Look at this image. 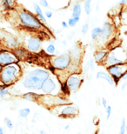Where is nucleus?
<instances>
[{"instance_id": "27", "label": "nucleus", "mask_w": 127, "mask_h": 134, "mask_svg": "<svg viewBox=\"0 0 127 134\" xmlns=\"http://www.w3.org/2000/svg\"><path fill=\"white\" fill-rule=\"evenodd\" d=\"M9 93V89L6 87H0V98L5 97Z\"/></svg>"}, {"instance_id": "7", "label": "nucleus", "mask_w": 127, "mask_h": 134, "mask_svg": "<svg viewBox=\"0 0 127 134\" xmlns=\"http://www.w3.org/2000/svg\"><path fill=\"white\" fill-rule=\"evenodd\" d=\"M0 43L10 50H14L18 47L19 43L12 34L4 31H0Z\"/></svg>"}, {"instance_id": "25", "label": "nucleus", "mask_w": 127, "mask_h": 134, "mask_svg": "<svg viewBox=\"0 0 127 134\" xmlns=\"http://www.w3.org/2000/svg\"><path fill=\"white\" fill-rule=\"evenodd\" d=\"M45 52H46L48 54L53 55L54 53L56 52V47H55V45H54L53 44H48L47 47H46V49H45Z\"/></svg>"}, {"instance_id": "22", "label": "nucleus", "mask_w": 127, "mask_h": 134, "mask_svg": "<svg viewBox=\"0 0 127 134\" xmlns=\"http://www.w3.org/2000/svg\"><path fill=\"white\" fill-rule=\"evenodd\" d=\"M84 10L86 15H90L91 12V0H85L84 3Z\"/></svg>"}, {"instance_id": "17", "label": "nucleus", "mask_w": 127, "mask_h": 134, "mask_svg": "<svg viewBox=\"0 0 127 134\" xmlns=\"http://www.w3.org/2000/svg\"><path fill=\"white\" fill-rule=\"evenodd\" d=\"M33 8H34V10H35V13H36V15L37 16V18H38L39 19L41 20V22L43 24L46 23V18H45V13L42 12V8L40 7V5L38 4H36V3H34V4H33Z\"/></svg>"}, {"instance_id": "28", "label": "nucleus", "mask_w": 127, "mask_h": 134, "mask_svg": "<svg viewBox=\"0 0 127 134\" xmlns=\"http://www.w3.org/2000/svg\"><path fill=\"white\" fill-rule=\"evenodd\" d=\"M125 132H126V120L123 119L122 120V124H121L119 134H125Z\"/></svg>"}, {"instance_id": "9", "label": "nucleus", "mask_w": 127, "mask_h": 134, "mask_svg": "<svg viewBox=\"0 0 127 134\" xmlns=\"http://www.w3.org/2000/svg\"><path fill=\"white\" fill-rule=\"evenodd\" d=\"M83 77L79 73H71L70 76L67 77L66 79V85L70 91L72 92H78V90L79 89V87L82 85L83 82Z\"/></svg>"}, {"instance_id": "12", "label": "nucleus", "mask_w": 127, "mask_h": 134, "mask_svg": "<svg viewBox=\"0 0 127 134\" xmlns=\"http://www.w3.org/2000/svg\"><path fill=\"white\" fill-rule=\"evenodd\" d=\"M114 26L111 22H104V25L101 27V32L99 35V38L102 41L106 42L109 39L112 38V37L114 34Z\"/></svg>"}, {"instance_id": "16", "label": "nucleus", "mask_w": 127, "mask_h": 134, "mask_svg": "<svg viewBox=\"0 0 127 134\" xmlns=\"http://www.w3.org/2000/svg\"><path fill=\"white\" fill-rule=\"evenodd\" d=\"M96 77H97V79H104V80H105V81H107L111 85H115L114 81H113L112 77L106 71H98V73H97V75H96Z\"/></svg>"}, {"instance_id": "42", "label": "nucleus", "mask_w": 127, "mask_h": 134, "mask_svg": "<svg viewBox=\"0 0 127 134\" xmlns=\"http://www.w3.org/2000/svg\"><path fill=\"white\" fill-rule=\"evenodd\" d=\"M62 43H63V44H64V45H65V46H66V45H67L66 40H63V41H62Z\"/></svg>"}, {"instance_id": "19", "label": "nucleus", "mask_w": 127, "mask_h": 134, "mask_svg": "<svg viewBox=\"0 0 127 134\" xmlns=\"http://www.w3.org/2000/svg\"><path fill=\"white\" fill-rule=\"evenodd\" d=\"M82 13V6L80 3H76L72 8V17H80Z\"/></svg>"}, {"instance_id": "21", "label": "nucleus", "mask_w": 127, "mask_h": 134, "mask_svg": "<svg viewBox=\"0 0 127 134\" xmlns=\"http://www.w3.org/2000/svg\"><path fill=\"white\" fill-rule=\"evenodd\" d=\"M1 5L5 10H10L14 6V0H2Z\"/></svg>"}, {"instance_id": "10", "label": "nucleus", "mask_w": 127, "mask_h": 134, "mask_svg": "<svg viewBox=\"0 0 127 134\" xmlns=\"http://www.w3.org/2000/svg\"><path fill=\"white\" fill-rule=\"evenodd\" d=\"M25 47L28 52L37 53L41 51L42 40L37 36H30L25 42Z\"/></svg>"}, {"instance_id": "14", "label": "nucleus", "mask_w": 127, "mask_h": 134, "mask_svg": "<svg viewBox=\"0 0 127 134\" xmlns=\"http://www.w3.org/2000/svg\"><path fill=\"white\" fill-rule=\"evenodd\" d=\"M108 52H109V50L107 49H101L96 51L93 55V59L95 61V63L98 64V65H104Z\"/></svg>"}, {"instance_id": "29", "label": "nucleus", "mask_w": 127, "mask_h": 134, "mask_svg": "<svg viewBox=\"0 0 127 134\" xmlns=\"http://www.w3.org/2000/svg\"><path fill=\"white\" fill-rule=\"evenodd\" d=\"M61 90H62V92H63V93H64V94H66V95L70 94V92H71L70 89L68 88V86H67L66 83H64V84H62Z\"/></svg>"}, {"instance_id": "23", "label": "nucleus", "mask_w": 127, "mask_h": 134, "mask_svg": "<svg viewBox=\"0 0 127 134\" xmlns=\"http://www.w3.org/2000/svg\"><path fill=\"white\" fill-rule=\"evenodd\" d=\"M80 21V17H71L69 18L68 20V26L69 27H75L77 25V24Z\"/></svg>"}, {"instance_id": "39", "label": "nucleus", "mask_w": 127, "mask_h": 134, "mask_svg": "<svg viewBox=\"0 0 127 134\" xmlns=\"http://www.w3.org/2000/svg\"><path fill=\"white\" fill-rule=\"evenodd\" d=\"M61 25H62V27H63L64 29H66L67 27H68V23L64 22V21H63V22L61 23Z\"/></svg>"}, {"instance_id": "20", "label": "nucleus", "mask_w": 127, "mask_h": 134, "mask_svg": "<svg viewBox=\"0 0 127 134\" xmlns=\"http://www.w3.org/2000/svg\"><path fill=\"white\" fill-rule=\"evenodd\" d=\"M101 32V27H95L91 30V37L92 40H98L99 38V35H100Z\"/></svg>"}, {"instance_id": "40", "label": "nucleus", "mask_w": 127, "mask_h": 134, "mask_svg": "<svg viewBox=\"0 0 127 134\" xmlns=\"http://www.w3.org/2000/svg\"><path fill=\"white\" fill-rule=\"evenodd\" d=\"M126 87H127V80H125V83H124V84L122 85V87H121V89H122V90H125Z\"/></svg>"}, {"instance_id": "45", "label": "nucleus", "mask_w": 127, "mask_h": 134, "mask_svg": "<svg viewBox=\"0 0 127 134\" xmlns=\"http://www.w3.org/2000/svg\"><path fill=\"white\" fill-rule=\"evenodd\" d=\"M2 70H3V66H2L1 65H0V72L2 71Z\"/></svg>"}, {"instance_id": "3", "label": "nucleus", "mask_w": 127, "mask_h": 134, "mask_svg": "<svg viewBox=\"0 0 127 134\" xmlns=\"http://www.w3.org/2000/svg\"><path fill=\"white\" fill-rule=\"evenodd\" d=\"M18 14L21 25L29 30L39 31L44 28V24L37 18V16L34 15L28 10L21 9Z\"/></svg>"}, {"instance_id": "6", "label": "nucleus", "mask_w": 127, "mask_h": 134, "mask_svg": "<svg viewBox=\"0 0 127 134\" xmlns=\"http://www.w3.org/2000/svg\"><path fill=\"white\" fill-rule=\"evenodd\" d=\"M106 71L112 77L114 84L117 85L120 82L123 74L127 71V62L119 65H114L106 67Z\"/></svg>"}, {"instance_id": "47", "label": "nucleus", "mask_w": 127, "mask_h": 134, "mask_svg": "<svg viewBox=\"0 0 127 134\" xmlns=\"http://www.w3.org/2000/svg\"><path fill=\"white\" fill-rule=\"evenodd\" d=\"M1 3H2V0H0V4H1Z\"/></svg>"}, {"instance_id": "35", "label": "nucleus", "mask_w": 127, "mask_h": 134, "mask_svg": "<svg viewBox=\"0 0 127 134\" xmlns=\"http://www.w3.org/2000/svg\"><path fill=\"white\" fill-rule=\"evenodd\" d=\"M94 63H95V61H94L93 58H91L90 59V69L91 71H93L94 70Z\"/></svg>"}, {"instance_id": "2", "label": "nucleus", "mask_w": 127, "mask_h": 134, "mask_svg": "<svg viewBox=\"0 0 127 134\" xmlns=\"http://www.w3.org/2000/svg\"><path fill=\"white\" fill-rule=\"evenodd\" d=\"M21 74L22 71L18 63L4 66L2 71L0 72V81L5 86H9L19 79Z\"/></svg>"}, {"instance_id": "33", "label": "nucleus", "mask_w": 127, "mask_h": 134, "mask_svg": "<svg viewBox=\"0 0 127 134\" xmlns=\"http://www.w3.org/2000/svg\"><path fill=\"white\" fill-rule=\"evenodd\" d=\"M106 113H107V115H106V119H110V117H111V114H112V107H111L110 105H107V107L106 108Z\"/></svg>"}, {"instance_id": "32", "label": "nucleus", "mask_w": 127, "mask_h": 134, "mask_svg": "<svg viewBox=\"0 0 127 134\" xmlns=\"http://www.w3.org/2000/svg\"><path fill=\"white\" fill-rule=\"evenodd\" d=\"M88 31H89V24L88 23L84 24L82 26V29H81V32L83 34H86L88 32Z\"/></svg>"}, {"instance_id": "46", "label": "nucleus", "mask_w": 127, "mask_h": 134, "mask_svg": "<svg viewBox=\"0 0 127 134\" xmlns=\"http://www.w3.org/2000/svg\"><path fill=\"white\" fill-rule=\"evenodd\" d=\"M126 132H127V120H126Z\"/></svg>"}, {"instance_id": "11", "label": "nucleus", "mask_w": 127, "mask_h": 134, "mask_svg": "<svg viewBox=\"0 0 127 134\" xmlns=\"http://www.w3.org/2000/svg\"><path fill=\"white\" fill-rule=\"evenodd\" d=\"M69 53L71 55V62L70 66L71 67H75V69L77 70V65H78L80 64L81 58L83 55V51L81 48L79 44H75L73 46L71 47V49L69 51Z\"/></svg>"}, {"instance_id": "5", "label": "nucleus", "mask_w": 127, "mask_h": 134, "mask_svg": "<svg viewBox=\"0 0 127 134\" xmlns=\"http://www.w3.org/2000/svg\"><path fill=\"white\" fill-rule=\"evenodd\" d=\"M71 58L69 52H64L58 56H54L51 59V65L55 70L58 71H64L68 69V67L71 65Z\"/></svg>"}, {"instance_id": "34", "label": "nucleus", "mask_w": 127, "mask_h": 134, "mask_svg": "<svg viewBox=\"0 0 127 134\" xmlns=\"http://www.w3.org/2000/svg\"><path fill=\"white\" fill-rule=\"evenodd\" d=\"M45 18H52V12H51V10H46V12H45Z\"/></svg>"}, {"instance_id": "41", "label": "nucleus", "mask_w": 127, "mask_h": 134, "mask_svg": "<svg viewBox=\"0 0 127 134\" xmlns=\"http://www.w3.org/2000/svg\"><path fill=\"white\" fill-rule=\"evenodd\" d=\"M4 128L0 126V134H4Z\"/></svg>"}, {"instance_id": "13", "label": "nucleus", "mask_w": 127, "mask_h": 134, "mask_svg": "<svg viewBox=\"0 0 127 134\" xmlns=\"http://www.w3.org/2000/svg\"><path fill=\"white\" fill-rule=\"evenodd\" d=\"M57 89V84L51 77H48V79L44 82L42 85V92L45 94H52L53 92Z\"/></svg>"}, {"instance_id": "26", "label": "nucleus", "mask_w": 127, "mask_h": 134, "mask_svg": "<svg viewBox=\"0 0 127 134\" xmlns=\"http://www.w3.org/2000/svg\"><path fill=\"white\" fill-rule=\"evenodd\" d=\"M30 112H31V110H30L29 108L21 109L19 111V116L21 118H26L30 114Z\"/></svg>"}, {"instance_id": "8", "label": "nucleus", "mask_w": 127, "mask_h": 134, "mask_svg": "<svg viewBox=\"0 0 127 134\" xmlns=\"http://www.w3.org/2000/svg\"><path fill=\"white\" fill-rule=\"evenodd\" d=\"M19 62V59L13 52L9 50H0V65L3 67Z\"/></svg>"}, {"instance_id": "38", "label": "nucleus", "mask_w": 127, "mask_h": 134, "mask_svg": "<svg viewBox=\"0 0 127 134\" xmlns=\"http://www.w3.org/2000/svg\"><path fill=\"white\" fill-rule=\"evenodd\" d=\"M121 80H124V81H125V80H127V71L125 72V73L123 74L122 77H121Z\"/></svg>"}, {"instance_id": "44", "label": "nucleus", "mask_w": 127, "mask_h": 134, "mask_svg": "<svg viewBox=\"0 0 127 134\" xmlns=\"http://www.w3.org/2000/svg\"><path fill=\"white\" fill-rule=\"evenodd\" d=\"M69 128H70V125H65V127H64V129H65V130H68Z\"/></svg>"}, {"instance_id": "37", "label": "nucleus", "mask_w": 127, "mask_h": 134, "mask_svg": "<svg viewBox=\"0 0 127 134\" xmlns=\"http://www.w3.org/2000/svg\"><path fill=\"white\" fill-rule=\"evenodd\" d=\"M126 4H127V0H120V1L118 3V5H125Z\"/></svg>"}, {"instance_id": "15", "label": "nucleus", "mask_w": 127, "mask_h": 134, "mask_svg": "<svg viewBox=\"0 0 127 134\" xmlns=\"http://www.w3.org/2000/svg\"><path fill=\"white\" fill-rule=\"evenodd\" d=\"M78 113V110L75 106L69 105L65 106L61 111V116L63 117H73Z\"/></svg>"}, {"instance_id": "4", "label": "nucleus", "mask_w": 127, "mask_h": 134, "mask_svg": "<svg viewBox=\"0 0 127 134\" xmlns=\"http://www.w3.org/2000/svg\"><path fill=\"white\" fill-rule=\"evenodd\" d=\"M125 62H127V53L122 47L117 46L109 50L103 65L107 67L114 65H119Z\"/></svg>"}, {"instance_id": "31", "label": "nucleus", "mask_w": 127, "mask_h": 134, "mask_svg": "<svg viewBox=\"0 0 127 134\" xmlns=\"http://www.w3.org/2000/svg\"><path fill=\"white\" fill-rule=\"evenodd\" d=\"M38 4L40 5V7H43V8L49 7V3H48L47 0H39Z\"/></svg>"}, {"instance_id": "30", "label": "nucleus", "mask_w": 127, "mask_h": 134, "mask_svg": "<svg viewBox=\"0 0 127 134\" xmlns=\"http://www.w3.org/2000/svg\"><path fill=\"white\" fill-rule=\"evenodd\" d=\"M4 122L5 125H6V126L9 128L10 130H12V128H13V124H12V120H10V119H8V118H5V119H4Z\"/></svg>"}, {"instance_id": "43", "label": "nucleus", "mask_w": 127, "mask_h": 134, "mask_svg": "<svg viewBox=\"0 0 127 134\" xmlns=\"http://www.w3.org/2000/svg\"><path fill=\"white\" fill-rule=\"evenodd\" d=\"M40 134H47L46 132H45V131H43V130H41L40 131Z\"/></svg>"}, {"instance_id": "18", "label": "nucleus", "mask_w": 127, "mask_h": 134, "mask_svg": "<svg viewBox=\"0 0 127 134\" xmlns=\"http://www.w3.org/2000/svg\"><path fill=\"white\" fill-rule=\"evenodd\" d=\"M13 52L15 53V55L17 56L18 59H23V58H25L27 56H28V50L25 49V48H22V47H18L16 49L13 50Z\"/></svg>"}, {"instance_id": "1", "label": "nucleus", "mask_w": 127, "mask_h": 134, "mask_svg": "<svg viewBox=\"0 0 127 134\" xmlns=\"http://www.w3.org/2000/svg\"><path fill=\"white\" fill-rule=\"evenodd\" d=\"M50 77V72L45 69L37 68L28 71L22 80V85L25 89L38 91L42 89L44 82Z\"/></svg>"}, {"instance_id": "36", "label": "nucleus", "mask_w": 127, "mask_h": 134, "mask_svg": "<svg viewBox=\"0 0 127 134\" xmlns=\"http://www.w3.org/2000/svg\"><path fill=\"white\" fill-rule=\"evenodd\" d=\"M102 104H103V106L104 107V108H106L107 107V100L105 99L104 98H102Z\"/></svg>"}, {"instance_id": "24", "label": "nucleus", "mask_w": 127, "mask_h": 134, "mask_svg": "<svg viewBox=\"0 0 127 134\" xmlns=\"http://www.w3.org/2000/svg\"><path fill=\"white\" fill-rule=\"evenodd\" d=\"M38 97L37 94H35L33 92H27L24 95V98L25 100H28V101H35L37 99V98Z\"/></svg>"}]
</instances>
